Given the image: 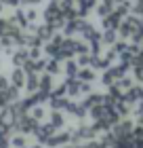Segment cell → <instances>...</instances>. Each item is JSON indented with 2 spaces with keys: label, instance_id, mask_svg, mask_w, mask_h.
<instances>
[{
  "label": "cell",
  "instance_id": "obj_2",
  "mask_svg": "<svg viewBox=\"0 0 143 148\" xmlns=\"http://www.w3.org/2000/svg\"><path fill=\"white\" fill-rule=\"evenodd\" d=\"M34 34L42 40V42H49V40L55 36V28H53V25H49V23H40V25H36Z\"/></svg>",
  "mask_w": 143,
  "mask_h": 148
},
{
  "label": "cell",
  "instance_id": "obj_12",
  "mask_svg": "<svg viewBox=\"0 0 143 148\" xmlns=\"http://www.w3.org/2000/svg\"><path fill=\"white\" fill-rule=\"evenodd\" d=\"M40 2H42V0H21V4H28V6H36Z\"/></svg>",
  "mask_w": 143,
  "mask_h": 148
},
{
  "label": "cell",
  "instance_id": "obj_11",
  "mask_svg": "<svg viewBox=\"0 0 143 148\" xmlns=\"http://www.w3.org/2000/svg\"><path fill=\"white\" fill-rule=\"evenodd\" d=\"M4 6H13V9H17L19 4H21V0H2Z\"/></svg>",
  "mask_w": 143,
  "mask_h": 148
},
{
  "label": "cell",
  "instance_id": "obj_3",
  "mask_svg": "<svg viewBox=\"0 0 143 148\" xmlns=\"http://www.w3.org/2000/svg\"><path fill=\"white\" fill-rule=\"evenodd\" d=\"M30 59V55H28V49H23V47H19V49H15L13 51V55H11V64L13 66H19V68H21V66L25 64Z\"/></svg>",
  "mask_w": 143,
  "mask_h": 148
},
{
  "label": "cell",
  "instance_id": "obj_15",
  "mask_svg": "<svg viewBox=\"0 0 143 148\" xmlns=\"http://www.w3.org/2000/svg\"><path fill=\"white\" fill-rule=\"evenodd\" d=\"M0 104H2V97H0Z\"/></svg>",
  "mask_w": 143,
  "mask_h": 148
},
{
  "label": "cell",
  "instance_id": "obj_8",
  "mask_svg": "<svg viewBox=\"0 0 143 148\" xmlns=\"http://www.w3.org/2000/svg\"><path fill=\"white\" fill-rule=\"evenodd\" d=\"M23 11H25V17H28L30 23H34V21L38 19V11L34 9V6H30V9H23Z\"/></svg>",
  "mask_w": 143,
  "mask_h": 148
},
{
  "label": "cell",
  "instance_id": "obj_13",
  "mask_svg": "<svg viewBox=\"0 0 143 148\" xmlns=\"http://www.w3.org/2000/svg\"><path fill=\"white\" fill-rule=\"evenodd\" d=\"M91 2H93V0H78V4H80V6H88Z\"/></svg>",
  "mask_w": 143,
  "mask_h": 148
},
{
  "label": "cell",
  "instance_id": "obj_5",
  "mask_svg": "<svg viewBox=\"0 0 143 148\" xmlns=\"http://www.w3.org/2000/svg\"><path fill=\"white\" fill-rule=\"evenodd\" d=\"M11 19H13V21H15L21 30H25V28H28V23H30V21H28V17H25V11H23V9H19V6L15 9V15H13Z\"/></svg>",
  "mask_w": 143,
  "mask_h": 148
},
{
  "label": "cell",
  "instance_id": "obj_4",
  "mask_svg": "<svg viewBox=\"0 0 143 148\" xmlns=\"http://www.w3.org/2000/svg\"><path fill=\"white\" fill-rule=\"evenodd\" d=\"M11 80H13V87H23L25 85V72L23 68H19V66H15V68L11 70Z\"/></svg>",
  "mask_w": 143,
  "mask_h": 148
},
{
  "label": "cell",
  "instance_id": "obj_1",
  "mask_svg": "<svg viewBox=\"0 0 143 148\" xmlns=\"http://www.w3.org/2000/svg\"><path fill=\"white\" fill-rule=\"evenodd\" d=\"M42 17H44V23H49V25H53V28H61L63 25V11H61V6H59V2L57 0H51L49 2V6L42 11Z\"/></svg>",
  "mask_w": 143,
  "mask_h": 148
},
{
  "label": "cell",
  "instance_id": "obj_7",
  "mask_svg": "<svg viewBox=\"0 0 143 148\" xmlns=\"http://www.w3.org/2000/svg\"><path fill=\"white\" fill-rule=\"evenodd\" d=\"M25 83H28V91H36L38 89V74H28Z\"/></svg>",
  "mask_w": 143,
  "mask_h": 148
},
{
  "label": "cell",
  "instance_id": "obj_6",
  "mask_svg": "<svg viewBox=\"0 0 143 148\" xmlns=\"http://www.w3.org/2000/svg\"><path fill=\"white\" fill-rule=\"evenodd\" d=\"M59 70H61V59H55V57L46 59V66H44V72L46 74H51V76H53V74H57Z\"/></svg>",
  "mask_w": 143,
  "mask_h": 148
},
{
  "label": "cell",
  "instance_id": "obj_10",
  "mask_svg": "<svg viewBox=\"0 0 143 148\" xmlns=\"http://www.w3.org/2000/svg\"><path fill=\"white\" fill-rule=\"evenodd\" d=\"M65 72H67V74H76V64H74V62H67V64H65Z\"/></svg>",
  "mask_w": 143,
  "mask_h": 148
},
{
  "label": "cell",
  "instance_id": "obj_9",
  "mask_svg": "<svg viewBox=\"0 0 143 148\" xmlns=\"http://www.w3.org/2000/svg\"><path fill=\"white\" fill-rule=\"evenodd\" d=\"M9 99H15L17 97V87H11V89H6V93H4Z\"/></svg>",
  "mask_w": 143,
  "mask_h": 148
},
{
  "label": "cell",
  "instance_id": "obj_14",
  "mask_svg": "<svg viewBox=\"0 0 143 148\" xmlns=\"http://www.w3.org/2000/svg\"><path fill=\"white\" fill-rule=\"evenodd\" d=\"M6 9V6H4V2H2V0H0V15H2V11Z\"/></svg>",
  "mask_w": 143,
  "mask_h": 148
}]
</instances>
